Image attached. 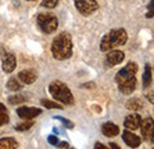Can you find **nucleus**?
I'll use <instances>...</instances> for the list:
<instances>
[{
    "instance_id": "nucleus-1",
    "label": "nucleus",
    "mask_w": 154,
    "mask_h": 149,
    "mask_svg": "<svg viewBox=\"0 0 154 149\" xmlns=\"http://www.w3.org/2000/svg\"><path fill=\"white\" fill-rule=\"evenodd\" d=\"M136 72L137 65L131 62L125 68H122L115 76L119 90L123 95H131L136 88Z\"/></svg>"
},
{
    "instance_id": "nucleus-2",
    "label": "nucleus",
    "mask_w": 154,
    "mask_h": 149,
    "mask_svg": "<svg viewBox=\"0 0 154 149\" xmlns=\"http://www.w3.org/2000/svg\"><path fill=\"white\" fill-rule=\"evenodd\" d=\"M51 52L55 59L65 60L72 55V38L69 32H60L54 38Z\"/></svg>"
},
{
    "instance_id": "nucleus-3",
    "label": "nucleus",
    "mask_w": 154,
    "mask_h": 149,
    "mask_svg": "<svg viewBox=\"0 0 154 149\" xmlns=\"http://www.w3.org/2000/svg\"><path fill=\"white\" fill-rule=\"evenodd\" d=\"M127 38L128 36H127V32L125 29H113L106 36H103L102 40H101L100 49L103 52L110 51L117 46L125 45L127 41Z\"/></svg>"
},
{
    "instance_id": "nucleus-4",
    "label": "nucleus",
    "mask_w": 154,
    "mask_h": 149,
    "mask_svg": "<svg viewBox=\"0 0 154 149\" xmlns=\"http://www.w3.org/2000/svg\"><path fill=\"white\" fill-rule=\"evenodd\" d=\"M49 93L56 101L62 102L63 104L72 105L74 102H75L74 96H72V93L70 91V89L68 88V85L64 84L60 81H54V82L50 83Z\"/></svg>"
},
{
    "instance_id": "nucleus-5",
    "label": "nucleus",
    "mask_w": 154,
    "mask_h": 149,
    "mask_svg": "<svg viewBox=\"0 0 154 149\" xmlns=\"http://www.w3.org/2000/svg\"><path fill=\"white\" fill-rule=\"evenodd\" d=\"M37 24L44 33L50 35L57 30L58 19L52 13H40L37 17Z\"/></svg>"
},
{
    "instance_id": "nucleus-6",
    "label": "nucleus",
    "mask_w": 154,
    "mask_h": 149,
    "mask_svg": "<svg viewBox=\"0 0 154 149\" xmlns=\"http://www.w3.org/2000/svg\"><path fill=\"white\" fill-rule=\"evenodd\" d=\"M77 11L82 16H90L98 10V4L96 0H74Z\"/></svg>"
},
{
    "instance_id": "nucleus-7",
    "label": "nucleus",
    "mask_w": 154,
    "mask_h": 149,
    "mask_svg": "<svg viewBox=\"0 0 154 149\" xmlns=\"http://www.w3.org/2000/svg\"><path fill=\"white\" fill-rule=\"evenodd\" d=\"M17 66V59L13 53L4 51L1 55V68L2 71L6 74H11Z\"/></svg>"
},
{
    "instance_id": "nucleus-8",
    "label": "nucleus",
    "mask_w": 154,
    "mask_h": 149,
    "mask_svg": "<svg viewBox=\"0 0 154 149\" xmlns=\"http://www.w3.org/2000/svg\"><path fill=\"white\" fill-rule=\"evenodd\" d=\"M141 127V136L145 141H149L151 140V135L153 132L154 129V120L151 117H147L145 120L141 121L140 123Z\"/></svg>"
},
{
    "instance_id": "nucleus-9",
    "label": "nucleus",
    "mask_w": 154,
    "mask_h": 149,
    "mask_svg": "<svg viewBox=\"0 0 154 149\" xmlns=\"http://www.w3.org/2000/svg\"><path fill=\"white\" fill-rule=\"evenodd\" d=\"M125 59V53L122 51H119V50H110L108 52V55L106 57V65L109 66V68H113L117 64L122 63V60Z\"/></svg>"
},
{
    "instance_id": "nucleus-10",
    "label": "nucleus",
    "mask_w": 154,
    "mask_h": 149,
    "mask_svg": "<svg viewBox=\"0 0 154 149\" xmlns=\"http://www.w3.org/2000/svg\"><path fill=\"white\" fill-rule=\"evenodd\" d=\"M18 116L24 120H32L42 114V109L39 108H31V107H21L17 109Z\"/></svg>"
},
{
    "instance_id": "nucleus-11",
    "label": "nucleus",
    "mask_w": 154,
    "mask_h": 149,
    "mask_svg": "<svg viewBox=\"0 0 154 149\" xmlns=\"http://www.w3.org/2000/svg\"><path fill=\"white\" fill-rule=\"evenodd\" d=\"M122 138H123L125 143H126L128 147H131V148H137V147L140 146V143H141V137L137 136V135H135V134H133L132 131H129L128 129L123 131Z\"/></svg>"
},
{
    "instance_id": "nucleus-12",
    "label": "nucleus",
    "mask_w": 154,
    "mask_h": 149,
    "mask_svg": "<svg viewBox=\"0 0 154 149\" xmlns=\"http://www.w3.org/2000/svg\"><path fill=\"white\" fill-rule=\"evenodd\" d=\"M37 71L33 69H27V70H23L18 74V78L23 84H32L37 81Z\"/></svg>"
},
{
    "instance_id": "nucleus-13",
    "label": "nucleus",
    "mask_w": 154,
    "mask_h": 149,
    "mask_svg": "<svg viewBox=\"0 0 154 149\" xmlns=\"http://www.w3.org/2000/svg\"><path fill=\"white\" fill-rule=\"evenodd\" d=\"M140 123H141V117L137 115V114H132V115H128L123 122L125 127L128 129V130H136L139 127H140Z\"/></svg>"
},
{
    "instance_id": "nucleus-14",
    "label": "nucleus",
    "mask_w": 154,
    "mask_h": 149,
    "mask_svg": "<svg viewBox=\"0 0 154 149\" xmlns=\"http://www.w3.org/2000/svg\"><path fill=\"white\" fill-rule=\"evenodd\" d=\"M101 130H102V134L104 136H107V137H114V136L119 135L120 128L116 124L112 123V122H107V123H104L102 126V129Z\"/></svg>"
},
{
    "instance_id": "nucleus-15",
    "label": "nucleus",
    "mask_w": 154,
    "mask_h": 149,
    "mask_svg": "<svg viewBox=\"0 0 154 149\" xmlns=\"http://www.w3.org/2000/svg\"><path fill=\"white\" fill-rule=\"evenodd\" d=\"M151 83H152V68L149 64H146L145 71L142 74V87L147 89L148 87H151Z\"/></svg>"
},
{
    "instance_id": "nucleus-16",
    "label": "nucleus",
    "mask_w": 154,
    "mask_h": 149,
    "mask_svg": "<svg viewBox=\"0 0 154 149\" xmlns=\"http://www.w3.org/2000/svg\"><path fill=\"white\" fill-rule=\"evenodd\" d=\"M126 107L128 110H133V111H137V110H141L143 108V103L140 98L134 97V98H131L127 103H126Z\"/></svg>"
},
{
    "instance_id": "nucleus-17",
    "label": "nucleus",
    "mask_w": 154,
    "mask_h": 149,
    "mask_svg": "<svg viewBox=\"0 0 154 149\" xmlns=\"http://www.w3.org/2000/svg\"><path fill=\"white\" fill-rule=\"evenodd\" d=\"M18 148V142L12 137H6L0 140V149H14Z\"/></svg>"
},
{
    "instance_id": "nucleus-18",
    "label": "nucleus",
    "mask_w": 154,
    "mask_h": 149,
    "mask_svg": "<svg viewBox=\"0 0 154 149\" xmlns=\"http://www.w3.org/2000/svg\"><path fill=\"white\" fill-rule=\"evenodd\" d=\"M6 87H7V89L11 90V91H18L20 89H23V83H20L17 78L12 77V78L8 79Z\"/></svg>"
},
{
    "instance_id": "nucleus-19",
    "label": "nucleus",
    "mask_w": 154,
    "mask_h": 149,
    "mask_svg": "<svg viewBox=\"0 0 154 149\" xmlns=\"http://www.w3.org/2000/svg\"><path fill=\"white\" fill-rule=\"evenodd\" d=\"M8 121H10V116H8L7 109L2 104H0V127L7 124Z\"/></svg>"
},
{
    "instance_id": "nucleus-20",
    "label": "nucleus",
    "mask_w": 154,
    "mask_h": 149,
    "mask_svg": "<svg viewBox=\"0 0 154 149\" xmlns=\"http://www.w3.org/2000/svg\"><path fill=\"white\" fill-rule=\"evenodd\" d=\"M40 104L46 109H63L60 104H58L56 102H52V101H49V99H42Z\"/></svg>"
},
{
    "instance_id": "nucleus-21",
    "label": "nucleus",
    "mask_w": 154,
    "mask_h": 149,
    "mask_svg": "<svg viewBox=\"0 0 154 149\" xmlns=\"http://www.w3.org/2000/svg\"><path fill=\"white\" fill-rule=\"evenodd\" d=\"M55 120L60 121V122L63 123V126H64L65 128H68V129H72V128H74V123H72L71 121H69V120L62 117V116H55Z\"/></svg>"
},
{
    "instance_id": "nucleus-22",
    "label": "nucleus",
    "mask_w": 154,
    "mask_h": 149,
    "mask_svg": "<svg viewBox=\"0 0 154 149\" xmlns=\"http://www.w3.org/2000/svg\"><path fill=\"white\" fill-rule=\"evenodd\" d=\"M8 102H10L11 104H19V103L25 102V98H24V96H20V95L10 96V97H8Z\"/></svg>"
},
{
    "instance_id": "nucleus-23",
    "label": "nucleus",
    "mask_w": 154,
    "mask_h": 149,
    "mask_svg": "<svg viewBox=\"0 0 154 149\" xmlns=\"http://www.w3.org/2000/svg\"><path fill=\"white\" fill-rule=\"evenodd\" d=\"M58 2H59V0H43L42 6H44L46 8H54V7L57 6Z\"/></svg>"
},
{
    "instance_id": "nucleus-24",
    "label": "nucleus",
    "mask_w": 154,
    "mask_h": 149,
    "mask_svg": "<svg viewBox=\"0 0 154 149\" xmlns=\"http://www.w3.org/2000/svg\"><path fill=\"white\" fill-rule=\"evenodd\" d=\"M33 126V122H24V123H20V124H18L17 127H16V129L18 131H25V130H29L31 127Z\"/></svg>"
},
{
    "instance_id": "nucleus-25",
    "label": "nucleus",
    "mask_w": 154,
    "mask_h": 149,
    "mask_svg": "<svg viewBox=\"0 0 154 149\" xmlns=\"http://www.w3.org/2000/svg\"><path fill=\"white\" fill-rule=\"evenodd\" d=\"M152 17H154V0H149V4L147 5L146 18H152Z\"/></svg>"
},
{
    "instance_id": "nucleus-26",
    "label": "nucleus",
    "mask_w": 154,
    "mask_h": 149,
    "mask_svg": "<svg viewBox=\"0 0 154 149\" xmlns=\"http://www.w3.org/2000/svg\"><path fill=\"white\" fill-rule=\"evenodd\" d=\"M48 142H49L50 144H52V146H57V143H58L57 136H55V135H50V136L48 137Z\"/></svg>"
},
{
    "instance_id": "nucleus-27",
    "label": "nucleus",
    "mask_w": 154,
    "mask_h": 149,
    "mask_svg": "<svg viewBox=\"0 0 154 149\" xmlns=\"http://www.w3.org/2000/svg\"><path fill=\"white\" fill-rule=\"evenodd\" d=\"M146 98L152 103V104H154V93H152V91H149V93H146Z\"/></svg>"
},
{
    "instance_id": "nucleus-28",
    "label": "nucleus",
    "mask_w": 154,
    "mask_h": 149,
    "mask_svg": "<svg viewBox=\"0 0 154 149\" xmlns=\"http://www.w3.org/2000/svg\"><path fill=\"white\" fill-rule=\"evenodd\" d=\"M57 147L58 148H69V143L68 142H58Z\"/></svg>"
},
{
    "instance_id": "nucleus-29",
    "label": "nucleus",
    "mask_w": 154,
    "mask_h": 149,
    "mask_svg": "<svg viewBox=\"0 0 154 149\" xmlns=\"http://www.w3.org/2000/svg\"><path fill=\"white\" fill-rule=\"evenodd\" d=\"M95 149H107V147L103 146V144L100 143V142H96V143H95Z\"/></svg>"
},
{
    "instance_id": "nucleus-30",
    "label": "nucleus",
    "mask_w": 154,
    "mask_h": 149,
    "mask_svg": "<svg viewBox=\"0 0 154 149\" xmlns=\"http://www.w3.org/2000/svg\"><path fill=\"white\" fill-rule=\"evenodd\" d=\"M109 146H110V148H113V149H120V147H119L116 143H109Z\"/></svg>"
},
{
    "instance_id": "nucleus-31",
    "label": "nucleus",
    "mask_w": 154,
    "mask_h": 149,
    "mask_svg": "<svg viewBox=\"0 0 154 149\" xmlns=\"http://www.w3.org/2000/svg\"><path fill=\"white\" fill-rule=\"evenodd\" d=\"M151 141L154 143V129H153V132H152V135H151Z\"/></svg>"
}]
</instances>
